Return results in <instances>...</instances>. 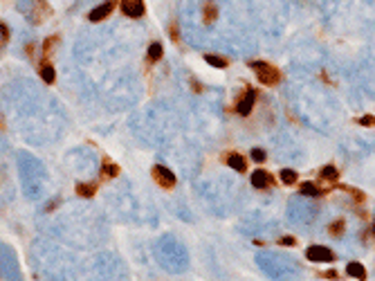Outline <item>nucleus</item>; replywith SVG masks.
<instances>
[{"instance_id": "nucleus-8", "label": "nucleus", "mask_w": 375, "mask_h": 281, "mask_svg": "<svg viewBox=\"0 0 375 281\" xmlns=\"http://www.w3.org/2000/svg\"><path fill=\"white\" fill-rule=\"evenodd\" d=\"M115 9V3H112V0H108V3H104V5H99V7H95L92 11H90V16L88 18L92 20V22H99V20H104L108 14H110V11Z\"/></svg>"}, {"instance_id": "nucleus-17", "label": "nucleus", "mask_w": 375, "mask_h": 281, "mask_svg": "<svg viewBox=\"0 0 375 281\" xmlns=\"http://www.w3.org/2000/svg\"><path fill=\"white\" fill-rule=\"evenodd\" d=\"M101 176L117 178V176H119V167H117V165H110V162H106V165H104V171H101Z\"/></svg>"}, {"instance_id": "nucleus-24", "label": "nucleus", "mask_w": 375, "mask_h": 281, "mask_svg": "<svg viewBox=\"0 0 375 281\" xmlns=\"http://www.w3.org/2000/svg\"><path fill=\"white\" fill-rule=\"evenodd\" d=\"M281 245H294V239L292 236H286V239H281Z\"/></svg>"}, {"instance_id": "nucleus-1", "label": "nucleus", "mask_w": 375, "mask_h": 281, "mask_svg": "<svg viewBox=\"0 0 375 281\" xmlns=\"http://www.w3.org/2000/svg\"><path fill=\"white\" fill-rule=\"evenodd\" d=\"M256 263L265 274L274 281H294L301 274V266L288 254L279 252H261L256 256Z\"/></svg>"}, {"instance_id": "nucleus-7", "label": "nucleus", "mask_w": 375, "mask_h": 281, "mask_svg": "<svg viewBox=\"0 0 375 281\" xmlns=\"http://www.w3.org/2000/svg\"><path fill=\"white\" fill-rule=\"evenodd\" d=\"M254 101H256V92H254V90H247L245 97L238 99L236 112H238V115H249V112H252V108H254Z\"/></svg>"}, {"instance_id": "nucleus-25", "label": "nucleus", "mask_w": 375, "mask_h": 281, "mask_svg": "<svg viewBox=\"0 0 375 281\" xmlns=\"http://www.w3.org/2000/svg\"><path fill=\"white\" fill-rule=\"evenodd\" d=\"M326 277L328 279H337V272H335V270H331V272H326Z\"/></svg>"}, {"instance_id": "nucleus-13", "label": "nucleus", "mask_w": 375, "mask_h": 281, "mask_svg": "<svg viewBox=\"0 0 375 281\" xmlns=\"http://www.w3.org/2000/svg\"><path fill=\"white\" fill-rule=\"evenodd\" d=\"M95 191H97V184L92 182V184H77V194L79 196H83V198H92L95 196Z\"/></svg>"}, {"instance_id": "nucleus-12", "label": "nucleus", "mask_w": 375, "mask_h": 281, "mask_svg": "<svg viewBox=\"0 0 375 281\" xmlns=\"http://www.w3.org/2000/svg\"><path fill=\"white\" fill-rule=\"evenodd\" d=\"M299 194L301 196H310V198H317V196H321V189H317L312 182H303L299 187Z\"/></svg>"}, {"instance_id": "nucleus-11", "label": "nucleus", "mask_w": 375, "mask_h": 281, "mask_svg": "<svg viewBox=\"0 0 375 281\" xmlns=\"http://www.w3.org/2000/svg\"><path fill=\"white\" fill-rule=\"evenodd\" d=\"M346 272H348L350 277L360 279V281H364V279H366V270H364V266H362V263H348Z\"/></svg>"}, {"instance_id": "nucleus-19", "label": "nucleus", "mask_w": 375, "mask_h": 281, "mask_svg": "<svg viewBox=\"0 0 375 281\" xmlns=\"http://www.w3.org/2000/svg\"><path fill=\"white\" fill-rule=\"evenodd\" d=\"M321 178H323V180H335V178H337V169L331 167V165L323 167V169H321Z\"/></svg>"}, {"instance_id": "nucleus-3", "label": "nucleus", "mask_w": 375, "mask_h": 281, "mask_svg": "<svg viewBox=\"0 0 375 281\" xmlns=\"http://www.w3.org/2000/svg\"><path fill=\"white\" fill-rule=\"evenodd\" d=\"M249 65L256 70V77H259V81L263 83V86H276V83L281 81V72L276 70L274 65L263 63V61H252Z\"/></svg>"}, {"instance_id": "nucleus-4", "label": "nucleus", "mask_w": 375, "mask_h": 281, "mask_svg": "<svg viewBox=\"0 0 375 281\" xmlns=\"http://www.w3.org/2000/svg\"><path fill=\"white\" fill-rule=\"evenodd\" d=\"M153 178H155V182L160 184L162 189H173L175 187V176L171 169L162 167V165H155L153 167Z\"/></svg>"}, {"instance_id": "nucleus-20", "label": "nucleus", "mask_w": 375, "mask_h": 281, "mask_svg": "<svg viewBox=\"0 0 375 281\" xmlns=\"http://www.w3.org/2000/svg\"><path fill=\"white\" fill-rule=\"evenodd\" d=\"M56 43H59V36H52V38H48V41H45V45H43V50H45V56H48L50 52H52V48H54Z\"/></svg>"}, {"instance_id": "nucleus-14", "label": "nucleus", "mask_w": 375, "mask_h": 281, "mask_svg": "<svg viewBox=\"0 0 375 281\" xmlns=\"http://www.w3.org/2000/svg\"><path fill=\"white\" fill-rule=\"evenodd\" d=\"M41 79L45 83H54V67L50 63H43L41 65Z\"/></svg>"}, {"instance_id": "nucleus-6", "label": "nucleus", "mask_w": 375, "mask_h": 281, "mask_svg": "<svg viewBox=\"0 0 375 281\" xmlns=\"http://www.w3.org/2000/svg\"><path fill=\"white\" fill-rule=\"evenodd\" d=\"M144 3L142 0H122V11L130 18H139V16H144Z\"/></svg>"}, {"instance_id": "nucleus-16", "label": "nucleus", "mask_w": 375, "mask_h": 281, "mask_svg": "<svg viewBox=\"0 0 375 281\" xmlns=\"http://www.w3.org/2000/svg\"><path fill=\"white\" fill-rule=\"evenodd\" d=\"M149 59H151V61L162 59V43H151V48H149Z\"/></svg>"}, {"instance_id": "nucleus-10", "label": "nucleus", "mask_w": 375, "mask_h": 281, "mask_svg": "<svg viewBox=\"0 0 375 281\" xmlns=\"http://www.w3.org/2000/svg\"><path fill=\"white\" fill-rule=\"evenodd\" d=\"M252 184L256 189H263V187H270L272 184V176L268 171H254L252 173Z\"/></svg>"}, {"instance_id": "nucleus-21", "label": "nucleus", "mask_w": 375, "mask_h": 281, "mask_svg": "<svg viewBox=\"0 0 375 281\" xmlns=\"http://www.w3.org/2000/svg\"><path fill=\"white\" fill-rule=\"evenodd\" d=\"M252 157H254V162H265V151L263 149H252Z\"/></svg>"}, {"instance_id": "nucleus-22", "label": "nucleus", "mask_w": 375, "mask_h": 281, "mask_svg": "<svg viewBox=\"0 0 375 281\" xmlns=\"http://www.w3.org/2000/svg\"><path fill=\"white\" fill-rule=\"evenodd\" d=\"M360 124H362V126H373V124H375V117H373V115H364V117L360 120Z\"/></svg>"}, {"instance_id": "nucleus-15", "label": "nucleus", "mask_w": 375, "mask_h": 281, "mask_svg": "<svg viewBox=\"0 0 375 281\" xmlns=\"http://www.w3.org/2000/svg\"><path fill=\"white\" fill-rule=\"evenodd\" d=\"M204 61H207V63H212L214 67H227V59H223V56H216V54H204Z\"/></svg>"}, {"instance_id": "nucleus-23", "label": "nucleus", "mask_w": 375, "mask_h": 281, "mask_svg": "<svg viewBox=\"0 0 375 281\" xmlns=\"http://www.w3.org/2000/svg\"><path fill=\"white\" fill-rule=\"evenodd\" d=\"M342 227H344V223H342V221H337V225H333V227H331V229H333V236H335V234H339V229H342Z\"/></svg>"}, {"instance_id": "nucleus-2", "label": "nucleus", "mask_w": 375, "mask_h": 281, "mask_svg": "<svg viewBox=\"0 0 375 281\" xmlns=\"http://www.w3.org/2000/svg\"><path fill=\"white\" fill-rule=\"evenodd\" d=\"M157 261L169 272H184L189 268V252L173 236H164L160 243H157Z\"/></svg>"}, {"instance_id": "nucleus-18", "label": "nucleus", "mask_w": 375, "mask_h": 281, "mask_svg": "<svg viewBox=\"0 0 375 281\" xmlns=\"http://www.w3.org/2000/svg\"><path fill=\"white\" fill-rule=\"evenodd\" d=\"M281 180L286 184H294V180H297V173H294L292 169H283V171H281Z\"/></svg>"}, {"instance_id": "nucleus-5", "label": "nucleus", "mask_w": 375, "mask_h": 281, "mask_svg": "<svg viewBox=\"0 0 375 281\" xmlns=\"http://www.w3.org/2000/svg\"><path fill=\"white\" fill-rule=\"evenodd\" d=\"M306 256H308L310 261H315V263H331L335 259L333 250H328L326 245H310L308 252H306Z\"/></svg>"}, {"instance_id": "nucleus-9", "label": "nucleus", "mask_w": 375, "mask_h": 281, "mask_svg": "<svg viewBox=\"0 0 375 281\" xmlns=\"http://www.w3.org/2000/svg\"><path fill=\"white\" fill-rule=\"evenodd\" d=\"M225 162H227V167L236 169V171H241V173L247 169L245 157H243V155H238V153H229V155H225Z\"/></svg>"}]
</instances>
